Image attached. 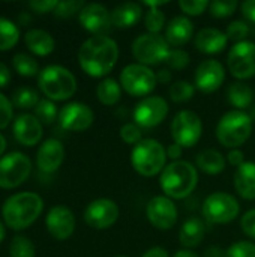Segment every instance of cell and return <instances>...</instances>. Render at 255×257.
Wrapping results in <instances>:
<instances>
[{
    "mask_svg": "<svg viewBox=\"0 0 255 257\" xmlns=\"http://www.w3.org/2000/svg\"><path fill=\"white\" fill-rule=\"evenodd\" d=\"M119 45L110 36H90L78 50L81 69L90 77L107 75L117 63Z\"/></svg>",
    "mask_w": 255,
    "mask_h": 257,
    "instance_id": "1",
    "label": "cell"
},
{
    "mask_svg": "<svg viewBox=\"0 0 255 257\" xmlns=\"http://www.w3.org/2000/svg\"><path fill=\"white\" fill-rule=\"evenodd\" d=\"M44 209V200L39 194L23 191L8 197L2 208L3 221L14 230H23L33 224Z\"/></svg>",
    "mask_w": 255,
    "mask_h": 257,
    "instance_id": "2",
    "label": "cell"
},
{
    "mask_svg": "<svg viewBox=\"0 0 255 257\" xmlns=\"http://www.w3.org/2000/svg\"><path fill=\"white\" fill-rule=\"evenodd\" d=\"M159 184L167 197L171 200H182L194 193L198 184V173L197 169L188 161H173L162 170Z\"/></svg>",
    "mask_w": 255,
    "mask_h": 257,
    "instance_id": "3",
    "label": "cell"
},
{
    "mask_svg": "<svg viewBox=\"0 0 255 257\" xmlns=\"http://www.w3.org/2000/svg\"><path fill=\"white\" fill-rule=\"evenodd\" d=\"M167 158V149L155 139H143L131 151V164L144 178H153L162 173Z\"/></svg>",
    "mask_w": 255,
    "mask_h": 257,
    "instance_id": "4",
    "label": "cell"
},
{
    "mask_svg": "<svg viewBox=\"0 0 255 257\" xmlns=\"http://www.w3.org/2000/svg\"><path fill=\"white\" fill-rule=\"evenodd\" d=\"M38 86L51 101L69 99L77 92L75 75L68 68L60 65L45 66L38 75Z\"/></svg>",
    "mask_w": 255,
    "mask_h": 257,
    "instance_id": "5",
    "label": "cell"
},
{
    "mask_svg": "<svg viewBox=\"0 0 255 257\" xmlns=\"http://www.w3.org/2000/svg\"><path fill=\"white\" fill-rule=\"evenodd\" d=\"M254 122L248 113L242 110H231L225 113L216 125L218 142L230 149L242 146L252 134Z\"/></svg>",
    "mask_w": 255,
    "mask_h": 257,
    "instance_id": "6",
    "label": "cell"
},
{
    "mask_svg": "<svg viewBox=\"0 0 255 257\" xmlns=\"http://www.w3.org/2000/svg\"><path fill=\"white\" fill-rule=\"evenodd\" d=\"M170 51L165 36H161L159 33H143L132 42V56L144 66L167 62Z\"/></svg>",
    "mask_w": 255,
    "mask_h": 257,
    "instance_id": "7",
    "label": "cell"
},
{
    "mask_svg": "<svg viewBox=\"0 0 255 257\" xmlns=\"http://www.w3.org/2000/svg\"><path fill=\"white\" fill-rule=\"evenodd\" d=\"M203 217L210 224H227L239 217L240 205L228 193H212L203 203Z\"/></svg>",
    "mask_w": 255,
    "mask_h": 257,
    "instance_id": "8",
    "label": "cell"
},
{
    "mask_svg": "<svg viewBox=\"0 0 255 257\" xmlns=\"http://www.w3.org/2000/svg\"><path fill=\"white\" fill-rule=\"evenodd\" d=\"M156 74L141 63H131L120 72V86L131 96H146L156 87Z\"/></svg>",
    "mask_w": 255,
    "mask_h": 257,
    "instance_id": "9",
    "label": "cell"
},
{
    "mask_svg": "<svg viewBox=\"0 0 255 257\" xmlns=\"http://www.w3.org/2000/svg\"><path fill=\"white\" fill-rule=\"evenodd\" d=\"M32 172V161L23 152H9L0 158V188L21 185Z\"/></svg>",
    "mask_w": 255,
    "mask_h": 257,
    "instance_id": "10",
    "label": "cell"
},
{
    "mask_svg": "<svg viewBox=\"0 0 255 257\" xmlns=\"http://www.w3.org/2000/svg\"><path fill=\"white\" fill-rule=\"evenodd\" d=\"M203 133V123L197 113L191 110L179 111L171 122V136L174 143L182 148H192L198 143Z\"/></svg>",
    "mask_w": 255,
    "mask_h": 257,
    "instance_id": "11",
    "label": "cell"
},
{
    "mask_svg": "<svg viewBox=\"0 0 255 257\" xmlns=\"http://www.w3.org/2000/svg\"><path fill=\"white\" fill-rule=\"evenodd\" d=\"M227 65L234 78L249 80L255 77V42L242 41L231 47Z\"/></svg>",
    "mask_w": 255,
    "mask_h": 257,
    "instance_id": "12",
    "label": "cell"
},
{
    "mask_svg": "<svg viewBox=\"0 0 255 257\" xmlns=\"http://www.w3.org/2000/svg\"><path fill=\"white\" fill-rule=\"evenodd\" d=\"M167 114L168 102L161 96H146L132 111L134 122L140 128H155L165 120Z\"/></svg>",
    "mask_w": 255,
    "mask_h": 257,
    "instance_id": "13",
    "label": "cell"
},
{
    "mask_svg": "<svg viewBox=\"0 0 255 257\" xmlns=\"http://www.w3.org/2000/svg\"><path fill=\"white\" fill-rule=\"evenodd\" d=\"M119 214L120 211L114 200L96 199L86 206L83 217L89 227L96 230H105L117 221Z\"/></svg>",
    "mask_w": 255,
    "mask_h": 257,
    "instance_id": "14",
    "label": "cell"
},
{
    "mask_svg": "<svg viewBox=\"0 0 255 257\" xmlns=\"http://www.w3.org/2000/svg\"><path fill=\"white\" fill-rule=\"evenodd\" d=\"M146 215L150 224L158 230H170L177 223V206L167 196H155L146 206Z\"/></svg>",
    "mask_w": 255,
    "mask_h": 257,
    "instance_id": "15",
    "label": "cell"
},
{
    "mask_svg": "<svg viewBox=\"0 0 255 257\" xmlns=\"http://www.w3.org/2000/svg\"><path fill=\"white\" fill-rule=\"evenodd\" d=\"M95 120L93 110L83 102H69L59 111V122L63 130L81 133L92 126Z\"/></svg>",
    "mask_w": 255,
    "mask_h": 257,
    "instance_id": "16",
    "label": "cell"
},
{
    "mask_svg": "<svg viewBox=\"0 0 255 257\" xmlns=\"http://www.w3.org/2000/svg\"><path fill=\"white\" fill-rule=\"evenodd\" d=\"M80 24L95 36H107L113 21L111 12L101 3H87L78 14Z\"/></svg>",
    "mask_w": 255,
    "mask_h": 257,
    "instance_id": "17",
    "label": "cell"
},
{
    "mask_svg": "<svg viewBox=\"0 0 255 257\" xmlns=\"http://www.w3.org/2000/svg\"><path fill=\"white\" fill-rule=\"evenodd\" d=\"M225 81V69L221 62L215 59L203 60L194 74L195 87L203 93L216 92Z\"/></svg>",
    "mask_w": 255,
    "mask_h": 257,
    "instance_id": "18",
    "label": "cell"
},
{
    "mask_svg": "<svg viewBox=\"0 0 255 257\" xmlns=\"http://www.w3.org/2000/svg\"><path fill=\"white\" fill-rule=\"evenodd\" d=\"M45 224L53 238L65 241L71 238L75 230V217L69 208L63 205H56L48 211L45 217Z\"/></svg>",
    "mask_w": 255,
    "mask_h": 257,
    "instance_id": "19",
    "label": "cell"
},
{
    "mask_svg": "<svg viewBox=\"0 0 255 257\" xmlns=\"http://www.w3.org/2000/svg\"><path fill=\"white\" fill-rule=\"evenodd\" d=\"M65 160V148L57 139H47L38 149L36 164L44 173H54Z\"/></svg>",
    "mask_w": 255,
    "mask_h": 257,
    "instance_id": "20",
    "label": "cell"
},
{
    "mask_svg": "<svg viewBox=\"0 0 255 257\" xmlns=\"http://www.w3.org/2000/svg\"><path fill=\"white\" fill-rule=\"evenodd\" d=\"M14 136L23 146H35L42 139V123L33 114H18L14 120Z\"/></svg>",
    "mask_w": 255,
    "mask_h": 257,
    "instance_id": "21",
    "label": "cell"
},
{
    "mask_svg": "<svg viewBox=\"0 0 255 257\" xmlns=\"http://www.w3.org/2000/svg\"><path fill=\"white\" fill-rule=\"evenodd\" d=\"M194 44L200 53L218 54V53H222L224 48L227 47L228 38L222 30H218L215 27H206V29H201L195 35Z\"/></svg>",
    "mask_w": 255,
    "mask_h": 257,
    "instance_id": "22",
    "label": "cell"
},
{
    "mask_svg": "<svg viewBox=\"0 0 255 257\" xmlns=\"http://www.w3.org/2000/svg\"><path fill=\"white\" fill-rule=\"evenodd\" d=\"M194 35V24L188 17H174L165 27V39L171 47H182L191 41Z\"/></svg>",
    "mask_w": 255,
    "mask_h": 257,
    "instance_id": "23",
    "label": "cell"
},
{
    "mask_svg": "<svg viewBox=\"0 0 255 257\" xmlns=\"http://www.w3.org/2000/svg\"><path fill=\"white\" fill-rule=\"evenodd\" d=\"M234 188L245 200H255V163L246 161L234 173Z\"/></svg>",
    "mask_w": 255,
    "mask_h": 257,
    "instance_id": "24",
    "label": "cell"
},
{
    "mask_svg": "<svg viewBox=\"0 0 255 257\" xmlns=\"http://www.w3.org/2000/svg\"><path fill=\"white\" fill-rule=\"evenodd\" d=\"M141 17H143V8L140 3L135 2L122 3L111 11L113 26L119 29H128L135 26L141 20Z\"/></svg>",
    "mask_w": 255,
    "mask_h": 257,
    "instance_id": "25",
    "label": "cell"
},
{
    "mask_svg": "<svg viewBox=\"0 0 255 257\" xmlns=\"http://www.w3.org/2000/svg\"><path fill=\"white\" fill-rule=\"evenodd\" d=\"M204 235H206V226H204L203 220L197 218V217H191L182 224V227L179 230V241L183 247L194 248V247L200 245Z\"/></svg>",
    "mask_w": 255,
    "mask_h": 257,
    "instance_id": "26",
    "label": "cell"
},
{
    "mask_svg": "<svg viewBox=\"0 0 255 257\" xmlns=\"http://www.w3.org/2000/svg\"><path fill=\"white\" fill-rule=\"evenodd\" d=\"M24 41H26L27 48L38 56H47L53 53L56 47L54 38L47 30H42V29L27 30V33L24 35Z\"/></svg>",
    "mask_w": 255,
    "mask_h": 257,
    "instance_id": "27",
    "label": "cell"
},
{
    "mask_svg": "<svg viewBox=\"0 0 255 257\" xmlns=\"http://www.w3.org/2000/svg\"><path fill=\"white\" fill-rule=\"evenodd\" d=\"M227 99L233 107L243 111V108H251L252 107L254 90L248 84H245L242 81H236V83H231L228 86Z\"/></svg>",
    "mask_w": 255,
    "mask_h": 257,
    "instance_id": "28",
    "label": "cell"
},
{
    "mask_svg": "<svg viewBox=\"0 0 255 257\" xmlns=\"http://www.w3.org/2000/svg\"><path fill=\"white\" fill-rule=\"evenodd\" d=\"M197 167L207 175H219L225 169V158L221 152L207 149L197 155Z\"/></svg>",
    "mask_w": 255,
    "mask_h": 257,
    "instance_id": "29",
    "label": "cell"
},
{
    "mask_svg": "<svg viewBox=\"0 0 255 257\" xmlns=\"http://www.w3.org/2000/svg\"><path fill=\"white\" fill-rule=\"evenodd\" d=\"M96 96L104 105H114L120 101L122 86L114 78H104L96 87Z\"/></svg>",
    "mask_w": 255,
    "mask_h": 257,
    "instance_id": "30",
    "label": "cell"
},
{
    "mask_svg": "<svg viewBox=\"0 0 255 257\" xmlns=\"http://www.w3.org/2000/svg\"><path fill=\"white\" fill-rule=\"evenodd\" d=\"M18 39H20V27L14 21L0 17V51L12 48L18 42Z\"/></svg>",
    "mask_w": 255,
    "mask_h": 257,
    "instance_id": "31",
    "label": "cell"
},
{
    "mask_svg": "<svg viewBox=\"0 0 255 257\" xmlns=\"http://www.w3.org/2000/svg\"><path fill=\"white\" fill-rule=\"evenodd\" d=\"M12 65H14L15 71L23 77H33L36 74L39 75V72H41L38 60L27 53H17L12 57Z\"/></svg>",
    "mask_w": 255,
    "mask_h": 257,
    "instance_id": "32",
    "label": "cell"
},
{
    "mask_svg": "<svg viewBox=\"0 0 255 257\" xmlns=\"http://www.w3.org/2000/svg\"><path fill=\"white\" fill-rule=\"evenodd\" d=\"M39 101V93L33 87H18L12 93V104L23 110L36 107Z\"/></svg>",
    "mask_w": 255,
    "mask_h": 257,
    "instance_id": "33",
    "label": "cell"
},
{
    "mask_svg": "<svg viewBox=\"0 0 255 257\" xmlns=\"http://www.w3.org/2000/svg\"><path fill=\"white\" fill-rule=\"evenodd\" d=\"M194 93H195V86L186 80H179L173 83L168 89L170 99L174 102H188L192 99Z\"/></svg>",
    "mask_w": 255,
    "mask_h": 257,
    "instance_id": "34",
    "label": "cell"
},
{
    "mask_svg": "<svg viewBox=\"0 0 255 257\" xmlns=\"http://www.w3.org/2000/svg\"><path fill=\"white\" fill-rule=\"evenodd\" d=\"M9 256L35 257V245H33V242L27 236L18 235L9 244Z\"/></svg>",
    "mask_w": 255,
    "mask_h": 257,
    "instance_id": "35",
    "label": "cell"
},
{
    "mask_svg": "<svg viewBox=\"0 0 255 257\" xmlns=\"http://www.w3.org/2000/svg\"><path fill=\"white\" fill-rule=\"evenodd\" d=\"M35 116L44 125H51L57 117V107L51 99H41L35 107Z\"/></svg>",
    "mask_w": 255,
    "mask_h": 257,
    "instance_id": "36",
    "label": "cell"
},
{
    "mask_svg": "<svg viewBox=\"0 0 255 257\" xmlns=\"http://www.w3.org/2000/svg\"><path fill=\"white\" fill-rule=\"evenodd\" d=\"M239 3L236 0H213L209 5V11L215 18H227L236 12Z\"/></svg>",
    "mask_w": 255,
    "mask_h": 257,
    "instance_id": "37",
    "label": "cell"
},
{
    "mask_svg": "<svg viewBox=\"0 0 255 257\" xmlns=\"http://www.w3.org/2000/svg\"><path fill=\"white\" fill-rule=\"evenodd\" d=\"M144 26L147 33H159L165 26V14L159 8H152L144 17Z\"/></svg>",
    "mask_w": 255,
    "mask_h": 257,
    "instance_id": "38",
    "label": "cell"
},
{
    "mask_svg": "<svg viewBox=\"0 0 255 257\" xmlns=\"http://www.w3.org/2000/svg\"><path fill=\"white\" fill-rule=\"evenodd\" d=\"M84 6H86V3L81 2V0H65V2H59L53 12L57 17L68 18V17H72L77 12H81V9Z\"/></svg>",
    "mask_w": 255,
    "mask_h": 257,
    "instance_id": "39",
    "label": "cell"
},
{
    "mask_svg": "<svg viewBox=\"0 0 255 257\" xmlns=\"http://www.w3.org/2000/svg\"><path fill=\"white\" fill-rule=\"evenodd\" d=\"M225 35H227L228 39L236 41V44L237 42H242L249 35V26L245 21H242V20H236V21H233V23L228 24Z\"/></svg>",
    "mask_w": 255,
    "mask_h": 257,
    "instance_id": "40",
    "label": "cell"
},
{
    "mask_svg": "<svg viewBox=\"0 0 255 257\" xmlns=\"http://www.w3.org/2000/svg\"><path fill=\"white\" fill-rule=\"evenodd\" d=\"M225 257H255V244L249 241H239L230 245Z\"/></svg>",
    "mask_w": 255,
    "mask_h": 257,
    "instance_id": "41",
    "label": "cell"
},
{
    "mask_svg": "<svg viewBox=\"0 0 255 257\" xmlns=\"http://www.w3.org/2000/svg\"><path fill=\"white\" fill-rule=\"evenodd\" d=\"M120 139L128 145H138L143 140L141 128L137 123H125L120 128Z\"/></svg>",
    "mask_w": 255,
    "mask_h": 257,
    "instance_id": "42",
    "label": "cell"
},
{
    "mask_svg": "<svg viewBox=\"0 0 255 257\" xmlns=\"http://www.w3.org/2000/svg\"><path fill=\"white\" fill-rule=\"evenodd\" d=\"M189 54L185 51V50H180V48H174L170 51L168 54V59H167V65L171 68V69H185L188 65H189Z\"/></svg>",
    "mask_w": 255,
    "mask_h": 257,
    "instance_id": "43",
    "label": "cell"
},
{
    "mask_svg": "<svg viewBox=\"0 0 255 257\" xmlns=\"http://www.w3.org/2000/svg\"><path fill=\"white\" fill-rule=\"evenodd\" d=\"M209 5L210 3L207 0H180L179 2V8L186 15H201L209 8Z\"/></svg>",
    "mask_w": 255,
    "mask_h": 257,
    "instance_id": "44",
    "label": "cell"
},
{
    "mask_svg": "<svg viewBox=\"0 0 255 257\" xmlns=\"http://www.w3.org/2000/svg\"><path fill=\"white\" fill-rule=\"evenodd\" d=\"M12 116H14L12 102L8 99V96L0 93V130L9 125V122L12 120Z\"/></svg>",
    "mask_w": 255,
    "mask_h": 257,
    "instance_id": "45",
    "label": "cell"
},
{
    "mask_svg": "<svg viewBox=\"0 0 255 257\" xmlns=\"http://www.w3.org/2000/svg\"><path fill=\"white\" fill-rule=\"evenodd\" d=\"M240 227L243 230V233L251 238V239H255V209H251L248 211L242 220H240Z\"/></svg>",
    "mask_w": 255,
    "mask_h": 257,
    "instance_id": "46",
    "label": "cell"
},
{
    "mask_svg": "<svg viewBox=\"0 0 255 257\" xmlns=\"http://www.w3.org/2000/svg\"><path fill=\"white\" fill-rule=\"evenodd\" d=\"M57 0H32L29 2V6L39 12V14H44V12H50V11H54L56 6H57Z\"/></svg>",
    "mask_w": 255,
    "mask_h": 257,
    "instance_id": "47",
    "label": "cell"
},
{
    "mask_svg": "<svg viewBox=\"0 0 255 257\" xmlns=\"http://www.w3.org/2000/svg\"><path fill=\"white\" fill-rule=\"evenodd\" d=\"M240 9H242L243 17L249 23H254L255 24V0H246V2H243L240 5Z\"/></svg>",
    "mask_w": 255,
    "mask_h": 257,
    "instance_id": "48",
    "label": "cell"
},
{
    "mask_svg": "<svg viewBox=\"0 0 255 257\" xmlns=\"http://www.w3.org/2000/svg\"><path fill=\"white\" fill-rule=\"evenodd\" d=\"M245 155H243V152L242 151H239V149H231L230 152H228V155H227V161L231 164V166H234V167H240L245 161Z\"/></svg>",
    "mask_w": 255,
    "mask_h": 257,
    "instance_id": "49",
    "label": "cell"
},
{
    "mask_svg": "<svg viewBox=\"0 0 255 257\" xmlns=\"http://www.w3.org/2000/svg\"><path fill=\"white\" fill-rule=\"evenodd\" d=\"M182 152H183V148L179 146L177 143H173V145H170L168 149H167V157H168L170 160L179 161V158L182 157Z\"/></svg>",
    "mask_w": 255,
    "mask_h": 257,
    "instance_id": "50",
    "label": "cell"
},
{
    "mask_svg": "<svg viewBox=\"0 0 255 257\" xmlns=\"http://www.w3.org/2000/svg\"><path fill=\"white\" fill-rule=\"evenodd\" d=\"M9 80H11V71L3 62H0V87H5L9 83Z\"/></svg>",
    "mask_w": 255,
    "mask_h": 257,
    "instance_id": "51",
    "label": "cell"
},
{
    "mask_svg": "<svg viewBox=\"0 0 255 257\" xmlns=\"http://www.w3.org/2000/svg\"><path fill=\"white\" fill-rule=\"evenodd\" d=\"M141 257H170L168 256V253H167V250L165 248H162V247H153V248H150V250H147L144 254Z\"/></svg>",
    "mask_w": 255,
    "mask_h": 257,
    "instance_id": "52",
    "label": "cell"
},
{
    "mask_svg": "<svg viewBox=\"0 0 255 257\" xmlns=\"http://www.w3.org/2000/svg\"><path fill=\"white\" fill-rule=\"evenodd\" d=\"M156 80L159 83H162V84H167V83L171 81V72L168 69H159L156 72Z\"/></svg>",
    "mask_w": 255,
    "mask_h": 257,
    "instance_id": "53",
    "label": "cell"
},
{
    "mask_svg": "<svg viewBox=\"0 0 255 257\" xmlns=\"http://www.w3.org/2000/svg\"><path fill=\"white\" fill-rule=\"evenodd\" d=\"M173 257H198L194 251H191V250H180V251H177L176 254Z\"/></svg>",
    "mask_w": 255,
    "mask_h": 257,
    "instance_id": "54",
    "label": "cell"
},
{
    "mask_svg": "<svg viewBox=\"0 0 255 257\" xmlns=\"http://www.w3.org/2000/svg\"><path fill=\"white\" fill-rule=\"evenodd\" d=\"M5 149H6V139H5V136L0 134V157L5 152Z\"/></svg>",
    "mask_w": 255,
    "mask_h": 257,
    "instance_id": "55",
    "label": "cell"
},
{
    "mask_svg": "<svg viewBox=\"0 0 255 257\" xmlns=\"http://www.w3.org/2000/svg\"><path fill=\"white\" fill-rule=\"evenodd\" d=\"M5 236H6V229H5V224L0 221V244H2V241L5 239Z\"/></svg>",
    "mask_w": 255,
    "mask_h": 257,
    "instance_id": "56",
    "label": "cell"
},
{
    "mask_svg": "<svg viewBox=\"0 0 255 257\" xmlns=\"http://www.w3.org/2000/svg\"><path fill=\"white\" fill-rule=\"evenodd\" d=\"M248 114H249V117L252 119V122H255V104L249 108V113H248Z\"/></svg>",
    "mask_w": 255,
    "mask_h": 257,
    "instance_id": "57",
    "label": "cell"
},
{
    "mask_svg": "<svg viewBox=\"0 0 255 257\" xmlns=\"http://www.w3.org/2000/svg\"><path fill=\"white\" fill-rule=\"evenodd\" d=\"M116 257H128V256H116Z\"/></svg>",
    "mask_w": 255,
    "mask_h": 257,
    "instance_id": "58",
    "label": "cell"
}]
</instances>
